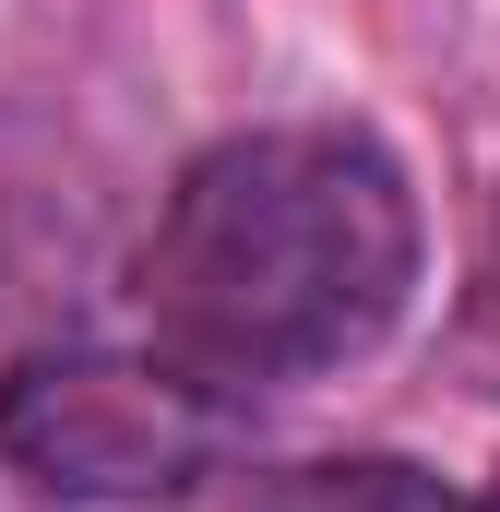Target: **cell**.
<instances>
[{"label": "cell", "instance_id": "cell-1", "mask_svg": "<svg viewBox=\"0 0 500 512\" xmlns=\"http://www.w3.org/2000/svg\"><path fill=\"white\" fill-rule=\"evenodd\" d=\"M417 191L358 120H262L179 167L131 262L155 358L227 405L358 370L417 298Z\"/></svg>", "mask_w": 500, "mask_h": 512}, {"label": "cell", "instance_id": "cell-2", "mask_svg": "<svg viewBox=\"0 0 500 512\" xmlns=\"http://www.w3.org/2000/svg\"><path fill=\"white\" fill-rule=\"evenodd\" d=\"M239 405L155 346H36L0 382V465L48 501H179L227 465Z\"/></svg>", "mask_w": 500, "mask_h": 512}, {"label": "cell", "instance_id": "cell-3", "mask_svg": "<svg viewBox=\"0 0 500 512\" xmlns=\"http://www.w3.org/2000/svg\"><path fill=\"white\" fill-rule=\"evenodd\" d=\"M250 512H465V501L405 453H322V465H286Z\"/></svg>", "mask_w": 500, "mask_h": 512}, {"label": "cell", "instance_id": "cell-4", "mask_svg": "<svg viewBox=\"0 0 500 512\" xmlns=\"http://www.w3.org/2000/svg\"><path fill=\"white\" fill-rule=\"evenodd\" d=\"M465 512H500V477H489V501H465Z\"/></svg>", "mask_w": 500, "mask_h": 512}]
</instances>
